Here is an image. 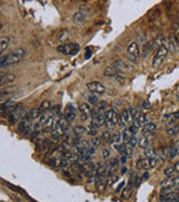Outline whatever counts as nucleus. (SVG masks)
Listing matches in <instances>:
<instances>
[{"mask_svg":"<svg viewBox=\"0 0 179 202\" xmlns=\"http://www.w3.org/2000/svg\"><path fill=\"white\" fill-rule=\"evenodd\" d=\"M177 199H178L177 191H168V192H162V194H160L161 202H173Z\"/></svg>","mask_w":179,"mask_h":202,"instance_id":"14","label":"nucleus"},{"mask_svg":"<svg viewBox=\"0 0 179 202\" xmlns=\"http://www.w3.org/2000/svg\"><path fill=\"white\" fill-rule=\"evenodd\" d=\"M25 56H26V50H24V48H21V47L16 48V50H12L10 54H8V55L5 56L3 69L18 64L19 62H21L22 60L25 59Z\"/></svg>","mask_w":179,"mask_h":202,"instance_id":"1","label":"nucleus"},{"mask_svg":"<svg viewBox=\"0 0 179 202\" xmlns=\"http://www.w3.org/2000/svg\"><path fill=\"white\" fill-rule=\"evenodd\" d=\"M11 37H0V55L5 52L10 45Z\"/></svg>","mask_w":179,"mask_h":202,"instance_id":"21","label":"nucleus"},{"mask_svg":"<svg viewBox=\"0 0 179 202\" xmlns=\"http://www.w3.org/2000/svg\"><path fill=\"white\" fill-rule=\"evenodd\" d=\"M142 107H145V108L149 109V108L151 107V104H149V102H143V103H142Z\"/></svg>","mask_w":179,"mask_h":202,"instance_id":"55","label":"nucleus"},{"mask_svg":"<svg viewBox=\"0 0 179 202\" xmlns=\"http://www.w3.org/2000/svg\"><path fill=\"white\" fill-rule=\"evenodd\" d=\"M95 183H96V189H98L99 191H101V192H102V191H104L106 186H108V180H106V175L96 177V181H95Z\"/></svg>","mask_w":179,"mask_h":202,"instance_id":"20","label":"nucleus"},{"mask_svg":"<svg viewBox=\"0 0 179 202\" xmlns=\"http://www.w3.org/2000/svg\"><path fill=\"white\" fill-rule=\"evenodd\" d=\"M156 130H157V126L154 123H145V126L142 127V136H145V137L148 138V136L154 135L156 132Z\"/></svg>","mask_w":179,"mask_h":202,"instance_id":"15","label":"nucleus"},{"mask_svg":"<svg viewBox=\"0 0 179 202\" xmlns=\"http://www.w3.org/2000/svg\"><path fill=\"white\" fill-rule=\"evenodd\" d=\"M156 165H157L156 158H140L137 162V167L139 170H145V171L154 168Z\"/></svg>","mask_w":179,"mask_h":202,"instance_id":"8","label":"nucleus"},{"mask_svg":"<svg viewBox=\"0 0 179 202\" xmlns=\"http://www.w3.org/2000/svg\"><path fill=\"white\" fill-rule=\"evenodd\" d=\"M25 108L22 106L21 103H18L16 106L12 111L9 113V119H10L11 123H18L22 119V118L25 117Z\"/></svg>","mask_w":179,"mask_h":202,"instance_id":"4","label":"nucleus"},{"mask_svg":"<svg viewBox=\"0 0 179 202\" xmlns=\"http://www.w3.org/2000/svg\"><path fill=\"white\" fill-rule=\"evenodd\" d=\"M179 186V174L176 176L172 177H168L167 180L162 181L161 182V190L162 192H168V191H171L172 189Z\"/></svg>","mask_w":179,"mask_h":202,"instance_id":"5","label":"nucleus"},{"mask_svg":"<svg viewBox=\"0 0 179 202\" xmlns=\"http://www.w3.org/2000/svg\"><path fill=\"white\" fill-rule=\"evenodd\" d=\"M179 174V162L175 163L172 165L168 166L167 168H165V175H167L168 177L176 176Z\"/></svg>","mask_w":179,"mask_h":202,"instance_id":"16","label":"nucleus"},{"mask_svg":"<svg viewBox=\"0 0 179 202\" xmlns=\"http://www.w3.org/2000/svg\"><path fill=\"white\" fill-rule=\"evenodd\" d=\"M167 53H168V48L166 46H161V47L158 48L156 55L154 57V61H152V67H154V69L159 67L162 62H163V60H165Z\"/></svg>","mask_w":179,"mask_h":202,"instance_id":"7","label":"nucleus"},{"mask_svg":"<svg viewBox=\"0 0 179 202\" xmlns=\"http://www.w3.org/2000/svg\"><path fill=\"white\" fill-rule=\"evenodd\" d=\"M177 156V152H176V148H175V146L173 147H170V152H169V158H175Z\"/></svg>","mask_w":179,"mask_h":202,"instance_id":"48","label":"nucleus"},{"mask_svg":"<svg viewBox=\"0 0 179 202\" xmlns=\"http://www.w3.org/2000/svg\"><path fill=\"white\" fill-rule=\"evenodd\" d=\"M168 44H169V50H171L172 53H175V52H176V50H176V48H175V46H173V43L170 41V42L168 43Z\"/></svg>","mask_w":179,"mask_h":202,"instance_id":"52","label":"nucleus"},{"mask_svg":"<svg viewBox=\"0 0 179 202\" xmlns=\"http://www.w3.org/2000/svg\"><path fill=\"white\" fill-rule=\"evenodd\" d=\"M129 111H130V115H131V117L134 118V119H135V118H137V116L139 115V112H138L137 108H130V109H129Z\"/></svg>","mask_w":179,"mask_h":202,"instance_id":"46","label":"nucleus"},{"mask_svg":"<svg viewBox=\"0 0 179 202\" xmlns=\"http://www.w3.org/2000/svg\"><path fill=\"white\" fill-rule=\"evenodd\" d=\"M126 160H128V156H126V155H121V163L124 164V163L126 162Z\"/></svg>","mask_w":179,"mask_h":202,"instance_id":"54","label":"nucleus"},{"mask_svg":"<svg viewBox=\"0 0 179 202\" xmlns=\"http://www.w3.org/2000/svg\"><path fill=\"white\" fill-rule=\"evenodd\" d=\"M40 115H42V112L39 111L38 108H33V109H31L30 111L27 113V116L30 118L31 120H35V119H37V118H38Z\"/></svg>","mask_w":179,"mask_h":202,"instance_id":"31","label":"nucleus"},{"mask_svg":"<svg viewBox=\"0 0 179 202\" xmlns=\"http://www.w3.org/2000/svg\"><path fill=\"white\" fill-rule=\"evenodd\" d=\"M123 148H124V154H126V156L132 157V154H133V147H131L129 144H126V145H123Z\"/></svg>","mask_w":179,"mask_h":202,"instance_id":"38","label":"nucleus"},{"mask_svg":"<svg viewBox=\"0 0 179 202\" xmlns=\"http://www.w3.org/2000/svg\"><path fill=\"white\" fill-rule=\"evenodd\" d=\"M68 128H70V121L66 120L64 117L59 118L58 120H57V123H56L55 129L53 130V137L59 138L61 136L66 134Z\"/></svg>","mask_w":179,"mask_h":202,"instance_id":"2","label":"nucleus"},{"mask_svg":"<svg viewBox=\"0 0 179 202\" xmlns=\"http://www.w3.org/2000/svg\"><path fill=\"white\" fill-rule=\"evenodd\" d=\"M89 56H91V52H89V50H87V52H86V55H85V57L87 59Z\"/></svg>","mask_w":179,"mask_h":202,"instance_id":"58","label":"nucleus"},{"mask_svg":"<svg viewBox=\"0 0 179 202\" xmlns=\"http://www.w3.org/2000/svg\"><path fill=\"white\" fill-rule=\"evenodd\" d=\"M86 85H87V89H89L91 92L98 93V94H102V93L105 92V87H104L102 83H100V82H98V81L89 82Z\"/></svg>","mask_w":179,"mask_h":202,"instance_id":"10","label":"nucleus"},{"mask_svg":"<svg viewBox=\"0 0 179 202\" xmlns=\"http://www.w3.org/2000/svg\"><path fill=\"white\" fill-rule=\"evenodd\" d=\"M168 117H171L173 119V120H177V119H179V111H176L173 112L171 116H168Z\"/></svg>","mask_w":179,"mask_h":202,"instance_id":"51","label":"nucleus"},{"mask_svg":"<svg viewBox=\"0 0 179 202\" xmlns=\"http://www.w3.org/2000/svg\"><path fill=\"white\" fill-rule=\"evenodd\" d=\"M138 144L141 148H145V147H148L149 145V139L145 136H141V137L138 139Z\"/></svg>","mask_w":179,"mask_h":202,"instance_id":"35","label":"nucleus"},{"mask_svg":"<svg viewBox=\"0 0 179 202\" xmlns=\"http://www.w3.org/2000/svg\"><path fill=\"white\" fill-rule=\"evenodd\" d=\"M132 136H133V135L131 134V132H130L129 129H124V130H123V140L126 142V144H129V142H130V139L132 138Z\"/></svg>","mask_w":179,"mask_h":202,"instance_id":"37","label":"nucleus"},{"mask_svg":"<svg viewBox=\"0 0 179 202\" xmlns=\"http://www.w3.org/2000/svg\"><path fill=\"white\" fill-rule=\"evenodd\" d=\"M84 20H85V14H84L83 11H77L73 16V22H76V24H81Z\"/></svg>","mask_w":179,"mask_h":202,"instance_id":"27","label":"nucleus"},{"mask_svg":"<svg viewBox=\"0 0 179 202\" xmlns=\"http://www.w3.org/2000/svg\"><path fill=\"white\" fill-rule=\"evenodd\" d=\"M119 164H120V162H119L117 158H113V160L110 161V162L108 163V166H109V168H108V174H109V175H114V174L117 173V170H119Z\"/></svg>","mask_w":179,"mask_h":202,"instance_id":"19","label":"nucleus"},{"mask_svg":"<svg viewBox=\"0 0 179 202\" xmlns=\"http://www.w3.org/2000/svg\"><path fill=\"white\" fill-rule=\"evenodd\" d=\"M121 140V134L120 132H113L111 136V143L113 144H119Z\"/></svg>","mask_w":179,"mask_h":202,"instance_id":"39","label":"nucleus"},{"mask_svg":"<svg viewBox=\"0 0 179 202\" xmlns=\"http://www.w3.org/2000/svg\"><path fill=\"white\" fill-rule=\"evenodd\" d=\"M166 132H167L168 136H176L177 134H179V125L170 126L169 128H167Z\"/></svg>","mask_w":179,"mask_h":202,"instance_id":"32","label":"nucleus"},{"mask_svg":"<svg viewBox=\"0 0 179 202\" xmlns=\"http://www.w3.org/2000/svg\"><path fill=\"white\" fill-rule=\"evenodd\" d=\"M132 190H133V186L132 185H126V189L123 190V192H122V198L123 199H128V198H130L131 196V194H132Z\"/></svg>","mask_w":179,"mask_h":202,"instance_id":"33","label":"nucleus"},{"mask_svg":"<svg viewBox=\"0 0 179 202\" xmlns=\"http://www.w3.org/2000/svg\"><path fill=\"white\" fill-rule=\"evenodd\" d=\"M126 172V167H123V170H122V174H124Z\"/></svg>","mask_w":179,"mask_h":202,"instance_id":"59","label":"nucleus"},{"mask_svg":"<svg viewBox=\"0 0 179 202\" xmlns=\"http://www.w3.org/2000/svg\"><path fill=\"white\" fill-rule=\"evenodd\" d=\"M57 50L64 55H75L80 50V45L76 43H67V44L59 45Z\"/></svg>","mask_w":179,"mask_h":202,"instance_id":"3","label":"nucleus"},{"mask_svg":"<svg viewBox=\"0 0 179 202\" xmlns=\"http://www.w3.org/2000/svg\"><path fill=\"white\" fill-rule=\"evenodd\" d=\"M85 132V128L83 126H76L73 130V135H74V137L76 138H82V136L84 135Z\"/></svg>","mask_w":179,"mask_h":202,"instance_id":"30","label":"nucleus"},{"mask_svg":"<svg viewBox=\"0 0 179 202\" xmlns=\"http://www.w3.org/2000/svg\"><path fill=\"white\" fill-rule=\"evenodd\" d=\"M115 115H117V112L114 111V109H109L106 110L105 115V123H115Z\"/></svg>","mask_w":179,"mask_h":202,"instance_id":"24","label":"nucleus"},{"mask_svg":"<svg viewBox=\"0 0 179 202\" xmlns=\"http://www.w3.org/2000/svg\"><path fill=\"white\" fill-rule=\"evenodd\" d=\"M169 152H170V147H163L160 151L159 155H157V156H159V160L161 162H165V161L169 160Z\"/></svg>","mask_w":179,"mask_h":202,"instance_id":"25","label":"nucleus"},{"mask_svg":"<svg viewBox=\"0 0 179 202\" xmlns=\"http://www.w3.org/2000/svg\"><path fill=\"white\" fill-rule=\"evenodd\" d=\"M113 79H114L117 82H119V83H123V82L126 81V76H123L122 73H117V74L113 76Z\"/></svg>","mask_w":179,"mask_h":202,"instance_id":"43","label":"nucleus"},{"mask_svg":"<svg viewBox=\"0 0 179 202\" xmlns=\"http://www.w3.org/2000/svg\"><path fill=\"white\" fill-rule=\"evenodd\" d=\"M16 81V75L12 73H7V74H0V87H2L5 84L12 83Z\"/></svg>","mask_w":179,"mask_h":202,"instance_id":"17","label":"nucleus"},{"mask_svg":"<svg viewBox=\"0 0 179 202\" xmlns=\"http://www.w3.org/2000/svg\"><path fill=\"white\" fill-rule=\"evenodd\" d=\"M56 123H57L56 116L52 115L49 117H47V120L45 121V123L43 125V132L44 134H48V132H53L54 129H55Z\"/></svg>","mask_w":179,"mask_h":202,"instance_id":"9","label":"nucleus"},{"mask_svg":"<svg viewBox=\"0 0 179 202\" xmlns=\"http://www.w3.org/2000/svg\"><path fill=\"white\" fill-rule=\"evenodd\" d=\"M31 126H33V120L26 115L25 117L22 118L21 120L18 123V132H25V135H29L30 132H33Z\"/></svg>","mask_w":179,"mask_h":202,"instance_id":"6","label":"nucleus"},{"mask_svg":"<svg viewBox=\"0 0 179 202\" xmlns=\"http://www.w3.org/2000/svg\"><path fill=\"white\" fill-rule=\"evenodd\" d=\"M50 108V101H48V100H44L42 102V103L39 104V107H38V109H39V111L42 112H45L46 110H48Z\"/></svg>","mask_w":179,"mask_h":202,"instance_id":"34","label":"nucleus"},{"mask_svg":"<svg viewBox=\"0 0 179 202\" xmlns=\"http://www.w3.org/2000/svg\"><path fill=\"white\" fill-rule=\"evenodd\" d=\"M80 111H81V117L83 120H87L90 116L92 115V109L90 108V106L87 103L80 104Z\"/></svg>","mask_w":179,"mask_h":202,"instance_id":"18","label":"nucleus"},{"mask_svg":"<svg viewBox=\"0 0 179 202\" xmlns=\"http://www.w3.org/2000/svg\"><path fill=\"white\" fill-rule=\"evenodd\" d=\"M101 142H102V139H101V138L93 137V139H92V145L94 146V147H98V146H100Z\"/></svg>","mask_w":179,"mask_h":202,"instance_id":"49","label":"nucleus"},{"mask_svg":"<svg viewBox=\"0 0 179 202\" xmlns=\"http://www.w3.org/2000/svg\"><path fill=\"white\" fill-rule=\"evenodd\" d=\"M145 155L147 158H156L157 157V152L156 149L154 148V147H150V146H148V147H145Z\"/></svg>","mask_w":179,"mask_h":202,"instance_id":"26","label":"nucleus"},{"mask_svg":"<svg viewBox=\"0 0 179 202\" xmlns=\"http://www.w3.org/2000/svg\"><path fill=\"white\" fill-rule=\"evenodd\" d=\"M165 43H166V41H165V37L163 36H158L156 39H154V45H157L158 48L161 47V46H165V45H163Z\"/></svg>","mask_w":179,"mask_h":202,"instance_id":"40","label":"nucleus"},{"mask_svg":"<svg viewBox=\"0 0 179 202\" xmlns=\"http://www.w3.org/2000/svg\"><path fill=\"white\" fill-rule=\"evenodd\" d=\"M143 175H145V176H142V179H145V180H147L149 177V174L148 173H145Z\"/></svg>","mask_w":179,"mask_h":202,"instance_id":"57","label":"nucleus"},{"mask_svg":"<svg viewBox=\"0 0 179 202\" xmlns=\"http://www.w3.org/2000/svg\"><path fill=\"white\" fill-rule=\"evenodd\" d=\"M76 115H77V111H76L75 107L73 106L72 103L66 104V107H65V109H64V118L65 119L71 123L72 120L75 119Z\"/></svg>","mask_w":179,"mask_h":202,"instance_id":"11","label":"nucleus"},{"mask_svg":"<svg viewBox=\"0 0 179 202\" xmlns=\"http://www.w3.org/2000/svg\"><path fill=\"white\" fill-rule=\"evenodd\" d=\"M48 164L54 168L62 167V164H63V157H52V158L48 161Z\"/></svg>","mask_w":179,"mask_h":202,"instance_id":"23","label":"nucleus"},{"mask_svg":"<svg viewBox=\"0 0 179 202\" xmlns=\"http://www.w3.org/2000/svg\"><path fill=\"white\" fill-rule=\"evenodd\" d=\"M91 116H92V121H91L90 125H92V126L96 127V128L105 125V117H104V115H100V113H96V112H92V115Z\"/></svg>","mask_w":179,"mask_h":202,"instance_id":"13","label":"nucleus"},{"mask_svg":"<svg viewBox=\"0 0 179 202\" xmlns=\"http://www.w3.org/2000/svg\"><path fill=\"white\" fill-rule=\"evenodd\" d=\"M124 184H126V183H124V182H122V183H121V184H120V185H119V186H117V191H120V190H121V189H122V186H123V185H124Z\"/></svg>","mask_w":179,"mask_h":202,"instance_id":"56","label":"nucleus"},{"mask_svg":"<svg viewBox=\"0 0 179 202\" xmlns=\"http://www.w3.org/2000/svg\"><path fill=\"white\" fill-rule=\"evenodd\" d=\"M2 26H3L2 22H0V31H1V29H2Z\"/></svg>","mask_w":179,"mask_h":202,"instance_id":"60","label":"nucleus"},{"mask_svg":"<svg viewBox=\"0 0 179 202\" xmlns=\"http://www.w3.org/2000/svg\"><path fill=\"white\" fill-rule=\"evenodd\" d=\"M175 38H176L177 43H179V26H176V29H175Z\"/></svg>","mask_w":179,"mask_h":202,"instance_id":"50","label":"nucleus"},{"mask_svg":"<svg viewBox=\"0 0 179 202\" xmlns=\"http://www.w3.org/2000/svg\"><path fill=\"white\" fill-rule=\"evenodd\" d=\"M89 101H90V103L98 104V102H99V97H98V95H94V94L89 95Z\"/></svg>","mask_w":179,"mask_h":202,"instance_id":"44","label":"nucleus"},{"mask_svg":"<svg viewBox=\"0 0 179 202\" xmlns=\"http://www.w3.org/2000/svg\"><path fill=\"white\" fill-rule=\"evenodd\" d=\"M117 73H119V72H117V71H115L112 66L106 67L105 70H104V75L109 76V78H113V76H114Z\"/></svg>","mask_w":179,"mask_h":202,"instance_id":"36","label":"nucleus"},{"mask_svg":"<svg viewBox=\"0 0 179 202\" xmlns=\"http://www.w3.org/2000/svg\"><path fill=\"white\" fill-rule=\"evenodd\" d=\"M120 118H121V120H122L123 125H126V123H130L132 119H133V118L131 117V115H130V111H129V109L123 110V111L120 113Z\"/></svg>","mask_w":179,"mask_h":202,"instance_id":"22","label":"nucleus"},{"mask_svg":"<svg viewBox=\"0 0 179 202\" xmlns=\"http://www.w3.org/2000/svg\"><path fill=\"white\" fill-rule=\"evenodd\" d=\"M129 130L131 132L132 135H135L138 132V130H139V126H138V125H131L130 128H129Z\"/></svg>","mask_w":179,"mask_h":202,"instance_id":"47","label":"nucleus"},{"mask_svg":"<svg viewBox=\"0 0 179 202\" xmlns=\"http://www.w3.org/2000/svg\"><path fill=\"white\" fill-rule=\"evenodd\" d=\"M111 136H112V134L110 132V130H105V132L102 134V136H101V139L105 140V142H111Z\"/></svg>","mask_w":179,"mask_h":202,"instance_id":"42","label":"nucleus"},{"mask_svg":"<svg viewBox=\"0 0 179 202\" xmlns=\"http://www.w3.org/2000/svg\"><path fill=\"white\" fill-rule=\"evenodd\" d=\"M137 144H138V139H137V137H135V135H133V136H132V138L130 139V142H129V145L134 148V147L137 146Z\"/></svg>","mask_w":179,"mask_h":202,"instance_id":"45","label":"nucleus"},{"mask_svg":"<svg viewBox=\"0 0 179 202\" xmlns=\"http://www.w3.org/2000/svg\"><path fill=\"white\" fill-rule=\"evenodd\" d=\"M148 121V119H147V117H145V113H139V115L137 116V118H135V123H137L138 126H145V123Z\"/></svg>","mask_w":179,"mask_h":202,"instance_id":"29","label":"nucleus"},{"mask_svg":"<svg viewBox=\"0 0 179 202\" xmlns=\"http://www.w3.org/2000/svg\"><path fill=\"white\" fill-rule=\"evenodd\" d=\"M112 67H113V69H114V70L117 71V72L121 73L122 71L126 70V65L124 64V62H122V61H117V62H114V63H113Z\"/></svg>","mask_w":179,"mask_h":202,"instance_id":"28","label":"nucleus"},{"mask_svg":"<svg viewBox=\"0 0 179 202\" xmlns=\"http://www.w3.org/2000/svg\"><path fill=\"white\" fill-rule=\"evenodd\" d=\"M128 54H129V56H131V57H132L131 61L137 62V59L139 57V55H140V50H139V45H138V43L132 42L131 44L129 45Z\"/></svg>","mask_w":179,"mask_h":202,"instance_id":"12","label":"nucleus"},{"mask_svg":"<svg viewBox=\"0 0 179 202\" xmlns=\"http://www.w3.org/2000/svg\"><path fill=\"white\" fill-rule=\"evenodd\" d=\"M178 99H179V95H178Z\"/></svg>","mask_w":179,"mask_h":202,"instance_id":"61","label":"nucleus"},{"mask_svg":"<svg viewBox=\"0 0 179 202\" xmlns=\"http://www.w3.org/2000/svg\"><path fill=\"white\" fill-rule=\"evenodd\" d=\"M87 134L90 135V136H93V137H95L96 135H98V128L94 126H92V125H90L89 128H87Z\"/></svg>","mask_w":179,"mask_h":202,"instance_id":"41","label":"nucleus"},{"mask_svg":"<svg viewBox=\"0 0 179 202\" xmlns=\"http://www.w3.org/2000/svg\"><path fill=\"white\" fill-rule=\"evenodd\" d=\"M110 156V151L108 148H104L103 149V157L104 158H108Z\"/></svg>","mask_w":179,"mask_h":202,"instance_id":"53","label":"nucleus"}]
</instances>
